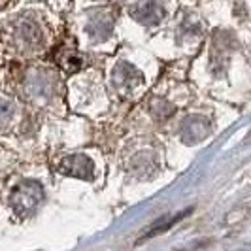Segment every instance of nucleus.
Returning <instances> with one entry per match:
<instances>
[{
	"label": "nucleus",
	"instance_id": "1",
	"mask_svg": "<svg viewBox=\"0 0 251 251\" xmlns=\"http://www.w3.org/2000/svg\"><path fill=\"white\" fill-rule=\"evenodd\" d=\"M44 201V187L38 181H23L13 189L10 206L17 215L32 214Z\"/></svg>",
	"mask_w": 251,
	"mask_h": 251
},
{
	"label": "nucleus",
	"instance_id": "2",
	"mask_svg": "<svg viewBox=\"0 0 251 251\" xmlns=\"http://www.w3.org/2000/svg\"><path fill=\"white\" fill-rule=\"evenodd\" d=\"M59 170L66 176L79 177V179H93L95 177V164L85 155H70L61 161Z\"/></svg>",
	"mask_w": 251,
	"mask_h": 251
},
{
	"label": "nucleus",
	"instance_id": "3",
	"mask_svg": "<svg viewBox=\"0 0 251 251\" xmlns=\"http://www.w3.org/2000/svg\"><path fill=\"white\" fill-rule=\"evenodd\" d=\"M189 212H191V210H183V212H179V214H176V215H164L163 219H159L157 223L151 225V228L144 234L142 240H150V238H153V236H157V234H161V232H166L170 226L176 225L179 219H183L185 215H189Z\"/></svg>",
	"mask_w": 251,
	"mask_h": 251
}]
</instances>
